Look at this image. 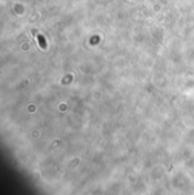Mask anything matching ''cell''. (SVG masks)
I'll return each instance as SVG.
<instances>
[{
  "instance_id": "cell-1",
  "label": "cell",
  "mask_w": 194,
  "mask_h": 195,
  "mask_svg": "<svg viewBox=\"0 0 194 195\" xmlns=\"http://www.w3.org/2000/svg\"><path fill=\"white\" fill-rule=\"evenodd\" d=\"M39 40H40V44H41V48H43V49H45V41L44 39H43L42 35H39Z\"/></svg>"
}]
</instances>
